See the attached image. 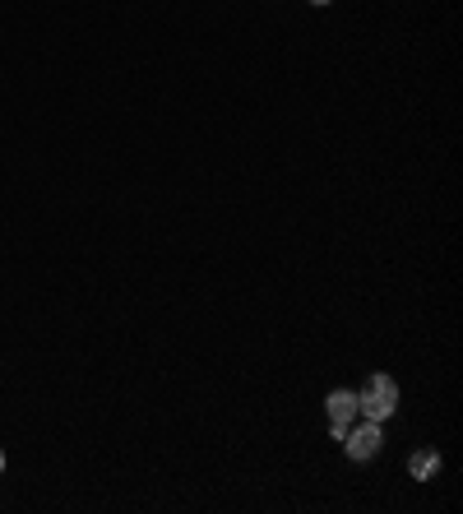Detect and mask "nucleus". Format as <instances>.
Listing matches in <instances>:
<instances>
[{"instance_id": "39448f33", "label": "nucleus", "mask_w": 463, "mask_h": 514, "mask_svg": "<svg viewBox=\"0 0 463 514\" xmlns=\"http://www.w3.org/2000/svg\"><path fill=\"white\" fill-rule=\"evenodd\" d=\"M0 472H5V454H0Z\"/></svg>"}, {"instance_id": "20e7f679", "label": "nucleus", "mask_w": 463, "mask_h": 514, "mask_svg": "<svg viewBox=\"0 0 463 514\" xmlns=\"http://www.w3.org/2000/svg\"><path fill=\"white\" fill-rule=\"evenodd\" d=\"M408 468H412V478H417V482H431L436 472H440V454H436V450H421V454H412Z\"/></svg>"}, {"instance_id": "f257e3e1", "label": "nucleus", "mask_w": 463, "mask_h": 514, "mask_svg": "<svg viewBox=\"0 0 463 514\" xmlns=\"http://www.w3.org/2000/svg\"><path fill=\"white\" fill-rule=\"evenodd\" d=\"M357 399H362V417L366 422H384V417L399 413V385L390 376H371L366 394H357Z\"/></svg>"}, {"instance_id": "7ed1b4c3", "label": "nucleus", "mask_w": 463, "mask_h": 514, "mask_svg": "<svg viewBox=\"0 0 463 514\" xmlns=\"http://www.w3.org/2000/svg\"><path fill=\"white\" fill-rule=\"evenodd\" d=\"M343 445H347V459H375L380 454V422H357V426H347L343 431Z\"/></svg>"}, {"instance_id": "423d86ee", "label": "nucleus", "mask_w": 463, "mask_h": 514, "mask_svg": "<svg viewBox=\"0 0 463 514\" xmlns=\"http://www.w3.org/2000/svg\"><path fill=\"white\" fill-rule=\"evenodd\" d=\"M311 5H329V0H311Z\"/></svg>"}, {"instance_id": "f03ea898", "label": "nucleus", "mask_w": 463, "mask_h": 514, "mask_svg": "<svg viewBox=\"0 0 463 514\" xmlns=\"http://www.w3.org/2000/svg\"><path fill=\"white\" fill-rule=\"evenodd\" d=\"M325 408H329V431H334V441H343V431L362 417V399H357L353 389H334L329 399H325Z\"/></svg>"}]
</instances>
